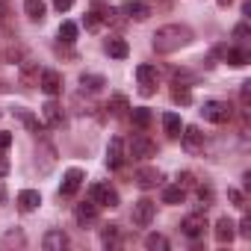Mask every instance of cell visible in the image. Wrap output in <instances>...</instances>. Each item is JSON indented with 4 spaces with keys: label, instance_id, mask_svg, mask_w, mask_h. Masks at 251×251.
Wrapping results in <instances>:
<instances>
[{
    "label": "cell",
    "instance_id": "8",
    "mask_svg": "<svg viewBox=\"0 0 251 251\" xmlns=\"http://www.w3.org/2000/svg\"><path fill=\"white\" fill-rule=\"evenodd\" d=\"M121 15H127L130 21H148L151 18V6L142 3V0H124V3L118 6Z\"/></svg>",
    "mask_w": 251,
    "mask_h": 251
},
{
    "label": "cell",
    "instance_id": "44",
    "mask_svg": "<svg viewBox=\"0 0 251 251\" xmlns=\"http://www.w3.org/2000/svg\"><path fill=\"white\" fill-rule=\"evenodd\" d=\"M227 195H230V201H233V204H236V207H245V204H242V195H239V192H236V189H230V192H227Z\"/></svg>",
    "mask_w": 251,
    "mask_h": 251
},
{
    "label": "cell",
    "instance_id": "14",
    "mask_svg": "<svg viewBox=\"0 0 251 251\" xmlns=\"http://www.w3.org/2000/svg\"><path fill=\"white\" fill-rule=\"evenodd\" d=\"M42 248L45 251H62V248H68V233L65 230H48L42 236Z\"/></svg>",
    "mask_w": 251,
    "mask_h": 251
},
{
    "label": "cell",
    "instance_id": "13",
    "mask_svg": "<svg viewBox=\"0 0 251 251\" xmlns=\"http://www.w3.org/2000/svg\"><path fill=\"white\" fill-rule=\"evenodd\" d=\"M80 186H83V172H80V169H68V172H65V177H62L59 195L71 198V195H77V189H80Z\"/></svg>",
    "mask_w": 251,
    "mask_h": 251
},
{
    "label": "cell",
    "instance_id": "25",
    "mask_svg": "<svg viewBox=\"0 0 251 251\" xmlns=\"http://www.w3.org/2000/svg\"><path fill=\"white\" fill-rule=\"evenodd\" d=\"M15 118L24 124V127H27L30 133H42V124H39V118H36L30 109H15Z\"/></svg>",
    "mask_w": 251,
    "mask_h": 251
},
{
    "label": "cell",
    "instance_id": "43",
    "mask_svg": "<svg viewBox=\"0 0 251 251\" xmlns=\"http://www.w3.org/2000/svg\"><path fill=\"white\" fill-rule=\"evenodd\" d=\"M239 233H242V236H251V219H242V222H239Z\"/></svg>",
    "mask_w": 251,
    "mask_h": 251
},
{
    "label": "cell",
    "instance_id": "18",
    "mask_svg": "<svg viewBox=\"0 0 251 251\" xmlns=\"http://www.w3.org/2000/svg\"><path fill=\"white\" fill-rule=\"evenodd\" d=\"M103 50H106L112 59H127V53H130L127 42H124V39H118V36H109V39L103 42Z\"/></svg>",
    "mask_w": 251,
    "mask_h": 251
},
{
    "label": "cell",
    "instance_id": "20",
    "mask_svg": "<svg viewBox=\"0 0 251 251\" xmlns=\"http://www.w3.org/2000/svg\"><path fill=\"white\" fill-rule=\"evenodd\" d=\"M39 157H42V166H39V175H50L53 163H56V148L50 142H42L39 145Z\"/></svg>",
    "mask_w": 251,
    "mask_h": 251
},
{
    "label": "cell",
    "instance_id": "23",
    "mask_svg": "<svg viewBox=\"0 0 251 251\" xmlns=\"http://www.w3.org/2000/svg\"><path fill=\"white\" fill-rule=\"evenodd\" d=\"M163 127H166V136L177 139V136H180V130H183V121H180V115H177V112H166V115H163Z\"/></svg>",
    "mask_w": 251,
    "mask_h": 251
},
{
    "label": "cell",
    "instance_id": "42",
    "mask_svg": "<svg viewBox=\"0 0 251 251\" xmlns=\"http://www.w3.org/2000/svg\"><path fill=\"white\" fill-rule=\"evenodd\" d=\"M9 145H12V136H9L6 130H0V151H6Z\"/></svg>",
    "mask_w": 251,
    "mask_h": 251
},
{
    "label": "cell",
    "instance_id": "28",
    "mask_svg": "<svg viewBox=\"0 0 251 251\" xmlns=\"http://www.w3.org/2000/svg\"><path fill=\"white\" fill-rule=\"evenodd\" d=\"M183 198H186V189H180L177 183L163 189V204H183Z\"/></svg>",
    "mask_w": 251,
    "mask_h": 251
},
{
    "label": "cell",
    "instance_id": "27",
    "mask_svg": "<svg viewBox=\"0 0 251 251\" xmlns=\"http://www.w3.org/2000/svg\"><path fill=\"white\" fill-rule=\"evenodd\" d=\"M172 100H175V103H183V106L192 103V92H189V86H186V83H175V86H172Z\"/></svg>",
    "mask_w": 251,
    "mask_h": 251
},
{
    "label": "cell",
    "instance_id": "30",
    "mask_svg": "<svg viewBox=\"0 0 251 251\" xmlns=\"http://www.w3.org/2000/svg\"><path fill=\"white\" fill-rule=\"evenodd\" d=\"M130 115H133V124H136V127H142V130L148 127V124H151V118H154V115H151V109H145V106H136Z\"/></svg>",
    "mask_w": 251,
    "mask_h": 251
},
{
    "label": "cell",
    "instance_id": "45",
    "mask_svg": "<svg viewBox=\"0 0 251 251\" xmlns=\"http://www.w3.org/2000/svg\"><path fill=\"white\" fill-rule=\"evenodd\" d=\"M0 204H6V186H3V180H0Z\"/></svg>",
    "mask_w": 251,
    "mask_h": 251
},
{
    "label": "cell",
    "instance_id": "6",
    "mask_svg": "<svg viewBox=\"0 0 251 251\" xmlns=\"http://www.w3.org/2000/svg\"><path fill=\"white\" fill-rule=\"evenodd\" d=\"M154 154H157V145H154L145 133H133V139H130V157L148 160V157H154Z\"/></svg>",
    "mask_w": 251,
    "mask_h": 251
},
{
    "label": "cell",
    "instance_id": "2",
    "mask_svg": "<svg viewBox=\"0 0 251 251\" xmlns=\"http://www.w3.org/2000/svg\"><path fill=\"white\" fill-rule=\"evenodd\" d=\"M201 115H204V121H210V124H225V121L233 118V106L225 103V100H207V103L201 106Z\"/></svg>",
    "mask_w": 251,
    "mask_h": 251
},
{
    "label": "cell",
    "instance_id": "40",
    "mask_svg": "<svg viewBox=\"0 0 251 251\" xmlns=\"http://www.w3.org/2000/svg\"><path fill=\"white\" fill-rule=\"evenodd\" d=\"M177 186H180V189L195 186V175H192V172H180V175H177Z\"/></svg>",
    "mask_w": 251,
    "mask_h": 251
},
{
    "label": "cell",
    "instance_id": "7",
    "mask_svg": "<svg viewBox=\"0 0 251 251\" xmlns=\"http://www.w3.org/2000/svg\"><path fill=\"white\" fill-rule=\"evenodd\" d=\"M180 230H183L189 239H201L204 230H207V219H204V213H189V216L180 222Z\"/></svg>",
    "mask_w": 251,
    "mask_h": 251
},
{
    "label": "cell",
    "instance_id": "34",
    "mask_svg": "<svg viewBox=\"0 0 251 251\" xmlns=\"http://www.w3.org/2000/svg\"><path fill=\"white\" fill-rule=\"evenodd\" d=\"M100 24H103V18H100V12H98V9L86 12V18H83V27H86V30H98Z\"/></svg>",
    "mask_w": 251,
    "mask_h": 251
},
{
    "label": "cell",
    "instance_id": "9",
    "mask_svg": "<svg viewBox=\"0 0 251 251\" xmlns=\"http://www.w3.org/2000/svg\"><path fill=\"white\" fill-rule=\"evenodd\" d=\"M124 160H127V154H124V139L121 136H112L109 145H106V166L109 169H121Z\"/></svg>",
    "mask_w": 251,
    "mask_h": 251
},
{
    "label": "cell",
    "instance_id": "36",
    "mask_svg": "<svg viewBox=\"0 0 251 251\" xmlns=\"http://www.w3.org/2000/svg\"><path fill=\"white\" fill-rule=\"evenodd\" d=\"M248 36H251V30H248V24H245V21L233 27V39H236L239 45H245V39H248Z\"/></svg>",
    "mask_w": 251,
    "mask_h": 251
},
{
    "label": "cell",
    "instance_id": "35",
    "mask_svg": "<svg viewBox=\"0 0 251 251\" xmlns=\"http://www.w3.org/2000/svg\"><path fill=\"white\" fill-rule=\"evenodd\" d=\"M0 245H24V233H21V230H9Z\"/></svg>",
    "mask_w": 251,
    "mask_h": 251
},
{
    "label": "cell",
    "instance_id": "38",
    "mask_svg": "<svg viewBox=\"0 0 251 251\" xmlns=\"http://www.w3.org/2000/svg\"><path fill=\"white\" fill-rule=\"evenodd\" d=\"M198 201H201V207L207 210L210 201H213V189H210V186H198Z\"/></svg>",
    "mask_w": 251,
    "mask_h": 251
},
{
    "label": "cell",
    "instance_id": "22",
    "mask_svg": "<svg viewBox=\"0 0 251 251\" xmlns=\"http://www.w3.org/2000/svg\"><path fill=\"white\" fill-rule=\"evenodd\" d=\"M42 115H45V121L50 124V127H62V106L56 100H48L42 106Z\"/></svg>",
    "mask_w": 251,
    "mask_h": 251
},
{
    "label": "cell",
    "instance_id": "37",
    "mask_svg": "<svg viewBox=\"0 0 251 251\" xmlns=\"http://www.w3.org/2000/svg\"><path fill=\"white\" fill-rule=\"evenodd\" d=\"M239 103H242L245 109H248V103H251V83H248V80L239 86Z\"/></svg>",
    "mask_w": 251,
    "mask_h": 251
},
{
    "label": "cell",
    "instance_id": "10",
    "mask_svg": "<svg viewBox=\"0 0 251 251\" xmlns=\"http://www.w3.org/2000/svg\"><path fill=\"white\" fill-rule=\"evenodd\" d=\"M136 77H139V95H154V86H157V68L154 65H139L136 68Z\"/></svg>",
    "mask_w": 251,
    "mask_h": 251
},
{
    "label": "cell",
    "instance_id": "33",
    "mask_svg": "<svg viewBox=\"0 0 251 251\" xmlns=\"http://www.w3.org/2000/svg\"><path fill=\"white\" fill-rule=\"evenodd\" d=\"M100 242H103V245H115V242H118V225H106V227L100 230Z\"/></svg>",
    "mask_w": 251,
    "mask_h": 251
},
{
    "label": "cell",
    "instance_id": "21",
    "mask_svg": "<svg viewBox=\"0 0 251 251\" xmlns=\"http://www.w3.org/2000/svg\"><path fill=\"white\" fill-rule=\"evenodd\" d=\"M39 204H42V195H39L36 189L18 192V210H21V213H33V210H39Z\"/></svg>",
    "mask_w": 251,
    "mask_h": 251
},
{
    "label": "cell",
    "instance_id": "19",
    "mask_svg": "<svg viewBox=\"0 0 251 251\" xmlns=\"http://www.w3.org/2000/svg\"><path fill=\"white\" fill-rule=\"evenodd\" d=\"M74 219L80 222V225H92L95 219H98V204L89 198V201H83V204H77L74 207Z\"/></svg>",
    "mask_w": 251,
    "mask_h": 251
},
{
    "label": "cell",
    "instance_id": "12",
    "mask_svg": "<svg viewBox=\"0 0 251 251\" xmlns=\"http://www.w3.org/2000/svg\"><path fill=\"white\" fill-rule=\"evenodd\" d=\"M39 77H42L39 62H33V59H21V68H18V80H21V86H39Z\"/></svg>",
    "mask_w": 251,
    "mask_h": 251
},
{
    "label": "cell",
    "instance_id": "16",
    "mask_svg": "<svg viewBox=\"0 0 251 251\" xmlns=\"http://www.w3.org/2000/svg\"><path fill=\"white\" fill-rule=\"evenodd\" d=\"M39 86H42L48 95H59V92H62V77H59V71H53V68L42 71V77H39Z\"/></svg>",
    "mask_w": 251,
    "mask_h": 251
},
{
    "label": "cell",
    "instance_id": "46",
    "mask_svg": "<svg viewBox=\"0 0 251 251\" xmlns=\"http://www.w3.org/2000/svg\"><path fill=\"white\" fill-rule=\"evenodd\" d=\"M6 172H9V163H6V160H0V177H3Z\"/></svg>",
    "mask_w": 251,
    "mask_h": 251
},
{
    "label": "cell",
    "instance_id": "3",
    "mask_svg": "<svg viewBox=\"0 0 251 251\" xmlns=\"http://www.w3.org/2000/svg\"><path fill=\"white\" fill-rule=\"evenodd\" d=\"M89 198H92L98 207H118V192H115L109 183H92Z\"/></svg>",
    "mask_w": 251,
    "mask_h": 251
},
{
    "label": "cell",
    "instance_id": "17",
    "mask_svg": "<svg viewBox=\"0 0 251 251\" xmlns=\"http://www.w3.org/2000/svg\"><path fill=\"white\" fill-rule=\"evenodd\" d=\"M213 233H216V242H219V245H227V242L236 236V225H233L227 216H222V219L216 222V230H213Z\"/></svg>",
    "mask_w": 251,
    "mask_h": 251
},
{
    "label": "cell",
    "instance_id": "15",
    "mask_svg": "<svg viewBox=\"0 0 251 251\" xmlns=\"http://www.w3.org/2000/svg\"><path fill=\"white\" fill-rule=\"evenodd\" d=\"M219 53H222V59H225L227 65H233V68H242V65H248V59H251L245 48H222Z\"/></svg>",
    "mask_w": 251,
    "mask_h": 251
},
{
    "label": "cell",
    "instance_id": "11",
    "mask_svg": "<svg viewBox=\"0 0 251 251\" xmlns=\"http://www.w3.org/2000/svg\"><path fill=\"white\" fill-rule=\"evenodd\" d=\"M133 180H136L139 189H154V186L163 180V175H160V169H154V166H142V169H136Z\"/></svg>",
    "mask_w": 251,
    "mask_h": 251
},
{
    "label": "cell",
    "instance_id": "26",
    "mask_svg": "<svg viewBox=\"0 0 251 251\" xmlns=\"http://www.w3.org/2000/svg\"><path fill=\"white\" fill-rule=\"evenodd\" d=\"M24 12H27L30 21H45L48 6H45V0H27V3H24Z\"/></svg>",
    "mask_w": 251,
    "mask_h": 251
},
{
    "label": "cell",
    "instance_id": "31",
    "mask_svg": "<svg viewBox=\"0 0 251 251\" xmlns=\"http://www.w3.org/2000/svg\"><path fill=\"white\" fill-rule=\"evenodd\" d=\"M59 39H62L65 45H71V42L77 39V24H74V21H62V27H59Z\"/></svg>",
    "mask_w": 251,
    "mask_h": 251
},
{
    "label": "cell",
    "instance_id": "39",
    "mask_svg": "<svg viewBox=\"0 0 251 251\" xmlns=\"http://www.w3.org/2000/svg\"><path fill=\"white\" fill-rule=\"evenodd\" d=\"M6 59H9V62H21V59H24V50H21L18 45H9V48H6Z\"/></svg>",
    "mask_w": 251,
    "mask_h": 251
},
{
    "label": "cell",
    "instance_id": "5",
    "mask_svg": "<svg viewBox=\"0 0 251 251\" xmlns=\"http://www.w3.org/2000/svg\"><path fill=\"white\" fill-rule=\"evenodd\" d=\"M180 142H183V151L186 154H201L204 151V133L195 127V124H189V127L180 130Z\"/></svg>",
    "mask_w": 251,
    "mask_h": 251
},
{
    "label": "cell",
    "instance_id": "41",
    "mask_svg": "<svg viewBox=\"0 0 251 251\" xmlns=\"http://www.w3.org/2000/svg\"><path fill=\"white\" fill-rule=\"evenodd\" d=\"M53 6H56L59 12H68V9L74 6V0H53Z\"/></svg>",
    "mask_w": 251,
    "mask_h": 251
},
{
    "label": "cell",
    "instance_id": "47",
    "mask_svg": "<svg viewBox=\"0 0 251 251\" xmlns=\"http://www.w3.org/2000/svg\"><path fill=\"white\" fill-rule=\"evenodd\" d=\"M6 21V3H0V24Z\"/></svg>",
    "mask_w": 251,
    "mask_h": 251
},
{
    "label": "cell",
    "instance_id": "24",
    "mask_svg": "<svg viewBox=\"0 0 251 251\" xmlns=\"http://www.w3.org/2000/svg\"><path fill=\"white\" fill-rule=\"evenodd\" d=\"M103 86H106V80H103L100 74H83V77H80V89L89 92V95H98Z\"/></svg>",
    "mask_w": 251,
    "mask_h": 251
},
{
    "label": "cell",
    "instance_id": "4",
    "mask_svg": "<svg viewBox=\"0 0 251 251\" xmlns=\"http://www.w3.org/2000/svg\"><path fill=\"white\" fill-rule=\"evenodd\" d=\"M154 213H157V204L151 198H139L133 204V225L136 227H148L154 222Z\"/></svg>",
    "mask_w": 251,
    "mask_h": 251
},
{
    "label": "cell",
    "instance_id": "48",
    "mask_svg": "<svg viewBox=\"0 0 251 251\" xmlns=\"http://www.w3.org/2000/svg\"><path fill=\"white\" fill-rule=\"evenodd\" d=\"M227 3H230V0H219V6H227Z\"/></svg>",
    "mask_w": 251,
    "mask_h": 251
},
{
    "label": "cell",
    "instance_id": "1",
    "mask_svg": "<svg viewBox=\"0 0 251 251\" xmlns=\"http://www.w3.org/2000/svg\"><path fill=\"white\" fill-rule=\"evenodd\" d=\"M192 42V30L186 27V24H166V27H160L154 36H151V48L157 50V53H175V50H180V48H186Z\"/></svg>",
    "mask_w": 251,
    "mask_h": 251
},
{
    "label": "cell",
    "instance_id": "29",
    "mask_svg": "<svg viewBox=\"0 0 251 251\" xmlns=\"http://www.w3.org/2000/svg\"><path fill=\"white\" fill-rule=\"evenodd\" d=\"M145 248L148 251H169V239L163 233H148L145 236Z\"/></svg>",
    "mask_w": 251,
    "mask_h": 251
},
{
    "label": "cell",
    "instance_id": "32",
    "mask_svg": "<svg viewBox=\"0 0 251 251\" xmlns=\"http://www.w3.org/2000/svg\"><path fill=\"white\" fill-rule=\"evenodd\" d=\"M106 109H109V112H112L115 118H121L124 112H127V98H121V95H115V98L109 100V106H106Z\"/></svg>",
    "mask_w": 251,
    "mask_h": 251
}]
</instances>
